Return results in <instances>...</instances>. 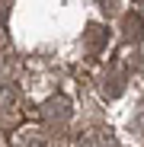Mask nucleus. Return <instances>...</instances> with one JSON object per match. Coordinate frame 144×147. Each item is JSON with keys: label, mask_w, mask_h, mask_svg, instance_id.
<instances>
[{"label": "nucleus", "mask_w": 144, "mask_h": 147, "mask_svg": "<svg viewBox=\"0 0 144 147\" xmlns=\"http://www.w3.org/2000/svg\"><path fill=\"white\" fill-rule=\"evenodd\" d=\"M77 147H118V144H115L109 134H103V131H93V134H90L87 141H80Z\"/></svg>", "instance_id": "nucleus-1"}, {"label": "nucleus", "mask_w": 144, "mask_h": 147, "mask_svg": "<svg viewBox=\"0 0 144 147\" xmlns=\"http://www.w3.org/2000/svg\"><path fill=\"white\" fill-rule=\"evenodd\" d=\"M141 131H144V115H141Z\"/></svg>", "instance_id": "nucleus-2"}]
</instances>
